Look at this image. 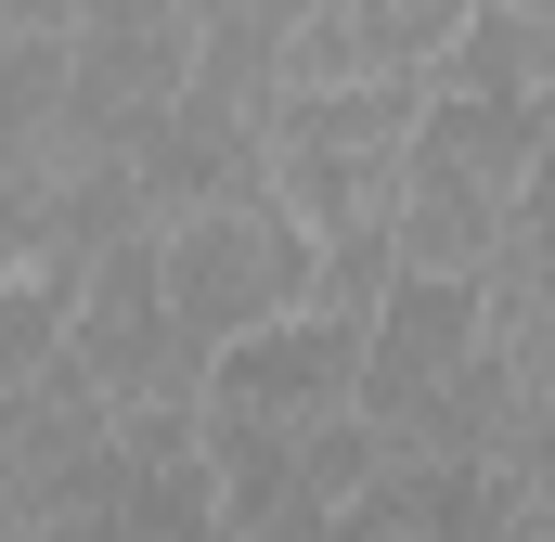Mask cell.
<instances>
[{"instance_id":"obj_5","label":"cell","mask_w":555,"mask_h":542,"mask_svg":"<svg viewBox=\"0 0 555 542\" xmlns=\"http://www.w3.org/2000/svg\"><path fill=\"white\" fill-rule=\"evenodd\" d=\"M478 362V284H439V271H388L375 323H362V426L401 452L426 413L452 401V375Z\"/></svg>"},{"instance_id":"obj_2","label":"cell","mask_w":555,"mask_h":542,"mask_svg":"<svg viewBox=\"0 0 555 542\" xmlns=\"http://www.w3.org/2000/svg\"><path fill=\"white\" fill-rule=\"evenodd\" d=\"M155 259H168V323L220 362V349H246V336H272L310 310V233L284 220L272 194H233V207H194V220H168L155 233Z\"/></svg>"},{"instance_id":"obj_7","label":"cell","mask_w":555,"mask_h":542,"mask_svg":"<svg viewBox=\"0 0 555 542\" xmlns=\"http://www.w3.org/2000/svg\"><path fill=\"white\" fill-rule=\"evenodd\" d=\"M478 336L555 388V104H543V155H530V194L504 220V259L478 271Z\"/></svg>"},{"instance_id":"obj_4","label":"cell","mask_w":555,"mask_h":542,"mask_svg":"<svg viewBox=\"0 0 555 542\" xmlns=\"http://www.w3.org/2000/svg\"><path fill=\"white\" fill-rule=\"evenodd\" d=\"M336 413H362V323L297 310V323H272V336H246V349H220V362H207V401H194V426L310 439V426H336Z\"/></svg>"},{"instance_id":"obj_9","label":"cell","mask_w":555,"mask_h":542,"mask_svg":"<svg viewBox=\"0 0 555 542\" xmlns=\"http://www.w3.org/2000/svg\"><path fill=\"white\" fill-rule=\"evenodd\" d=\"M181 26H220V13H259V0H168Z\"/></svg>"},{"instance_id":"obj_1","label":"cell","mask_w":555,"mask_h":542,"mask_svg":"<svg viewBox=\"0 0 555 542\" xmlns=\"http://www.w3.org/2000/svg\"><path fill=\"white\" fill-rule=\"evenodd\" d=\"M543 104H452V91H426L414 155H401V271L478 284L504 259V220L530 194V155H543Z\"/></svg>"},{"instance_id":"obj_3","label":"cell","mask_w":555,"mask_h":542,"mask_svg":"<svg viewBox=\"0 0 555 542\" xmlns=\"http://www.w3.org/2000/svg\"><path fill=\"white\" fill-rule=\"evenodd\" d=\"M65 362L91 375L104 413H168V401H207V349L168 323V259L155 233H117L104 259L78 271V323H65Z\"/></svg>"},{"instance_id":"obj_6","label":"cell","mask_w":555,"mask_h":542,"mask_svg":"<svg viewBox=\"0 0 555 542\" xmlns=\"http://www.w3.org/2000/svg\"><path fill=\"white\" fill-rule=\"evenodd\" d=\"M117 168H130V194H142V233H168V220H194V207L272 194V130L233 117V104H207V91H181L155 130L117 142Z\"/></svg>"},{"instance_id":"obj_8","label":"cell","mask_w":555,"mask_h":542,"mask_svg":"<svg viewBox=\"0 0 555 542\" xmlns=\"http://www.w3.org/2000/svg\"><path fill=\"white\" fill-rule=\"evenodd\" d=\"M426 91H452V104H543V91H555V26L504 13V0H478V13L452 26V52H439Z\"/></svg>"}]
</instances>
